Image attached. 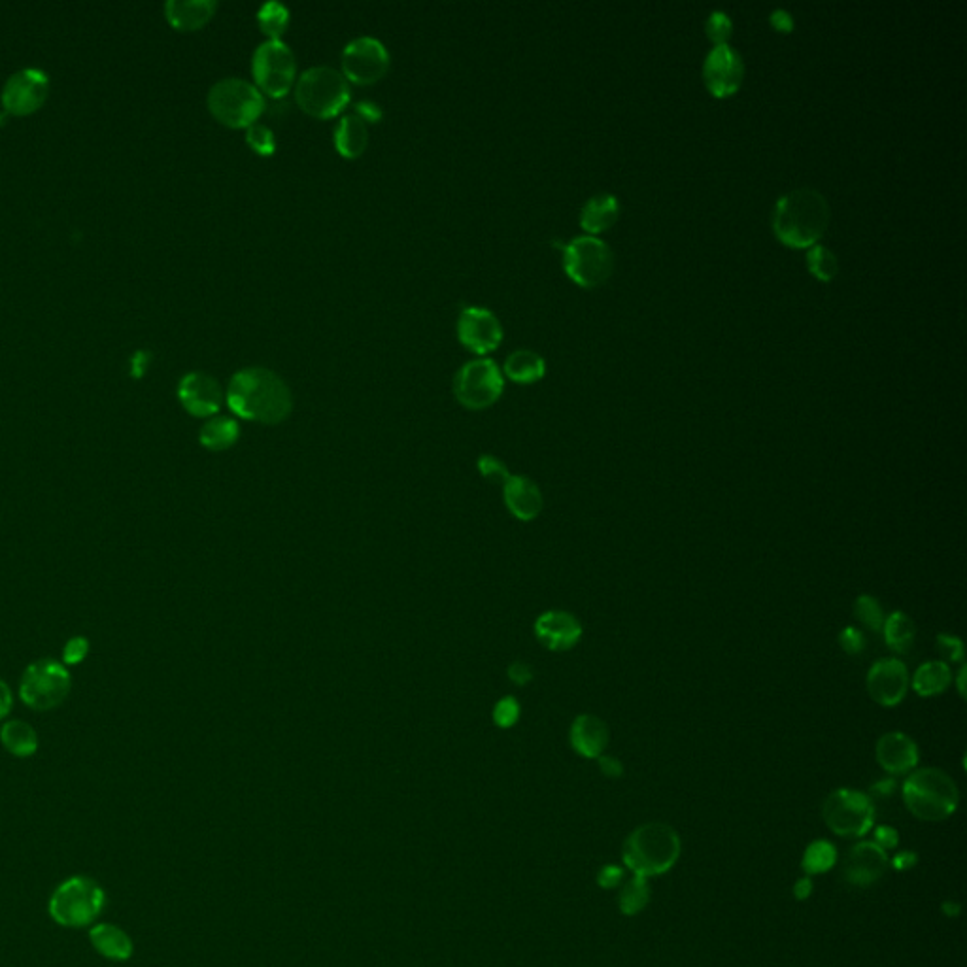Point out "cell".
<instances>
[{"label":"cell","mask_w":967,"mask_h":967,"mask_svg":"<svg viewBox=\"0 0 967 967\" xmlns=\"http://www.w3.org/2000/svg\"><path fill=\"white\" fill-rule=\"evenodd\" d=\"M89 941L104 958L114 962H125L133 956V941L114 924H97L89 932Z\"/></svg>","instance_id":"27"},{"label":"cell","mask_w":967,"mask_h":967,"mask_svg":"<svg viewBox=\"0 0 967 967\" xmlns=\"http://www.w3.org/2000/svg\"><path fill=\"white\" fill-rule=\"evenodd\" d=\"M12 705H14V699H12V692L8 688V684L4 680L0 679V720L6 718L10 711H12Z\"/></svg>","instance_id":"51"},{"label":"cell","mask_w":967,"mask_h":967,"mask_svg":"<svg viewBox=\"0 0 967 967\" xmlns=\"http://www.w3.org/2000/svg\"><path fill=\"white\" fill-rule=\"evenodd\" d=\"M295 102L314 118H335L350 102V82L337 68H306L295 82Z\"/></svg>","instance_id":"5"},{"label":"cell","mask_w":967,"mask_h":967,"mask_svg":"<svg viewBox=\"0 0 967 967\" xmlns=\"http://www.w3.org/2000/svg\"><path fill=\"white\" fill-rule=\"evenodd\" d=\"M852 611H854V618L858 620V624L866 626L871 631H883L886 616H884L883 605L877 597L869 594L858 595Z\"/></svg>","instance_id":"37"},{"label":"cell","mask_w":967,"mask_h":967,"mask_svg":"<svg viewBox=\"0 0 967 967\" xmlns=\"http://www.w3.org/2000/svg\"><path fill=\"white\" fill-rule=\"evenodd\" d=\"M246 144L259 155H272L276 152V136L265 123H254L246 129Z\"/></svg>","instance_id":"39"},{"label":"cell","mask_w":967,"mask_h":967,"mask_svg":"<svg viewBox=\"0 0 967 967\" xmlns=\"http://www.w3.org/2000/svg\"><path fill=\"white\" fill-rule=\"evenodd\" d=\"M898 843H900V835L894 828L881 826V828L875 830V845H879L881 849H894V847H898Z\"/></svg>","instance_id":"48"},{"label":"cell","mask_w":967,"mask_h":967,"mask_svg":"<svg viewBox=\"0 0 967 967\" xmlns=\"http://www.w3.org/2000/svg\"><path fill=\"white\" fill-rule=\"evenodd\" d=\"M822 815L828 828L843 837H862L875 822V805L860 790L839 788L824 801Z\"/></svg>","instance_id":"12"},{"label":"cell","mask_w":967,"mask_h":967,"mask_svg":"<svg viewBox=\"0 0 967 967\" xmlns=\"http://www.w3.org/2000/svg\"><path fill=\"white\" fill-rule=\"evenodd\" d=\"M216 8L214 0H167L165 17L178 31H197L212 19Z\"/></svg>","instance_id":"24"},{"label":"cell","mask_w":967,"mask_h":967,"mask_svg":"<svg viewBox=\"0 0 967 967\" xmlns=\"http://www.w3.org/2000/svg\"><path fill=\"white\" fill-rule=\"evenodd\" d=\"M769 23H771V27H773L777 33L782 34H790L792 31H794V27H796L794 16H792L788 10H784V8H777V10H773V12H771V16H769Z\"/></svg>","instance_id":"45"},{"label":"cell","mask_w":967,"mask_h":967,"mask_svg":"<svg viewBox=\"0 0 967 967\" xmlns=\"http://www.w3.org/2000/svg\"><path fill=\"white\" fill-rule=\"evenodd\" d=\"M903 801L913 815L926 822H939L954 815L960 803L956 782L937 767L911 771L903 782Z\"/></svg>","instance_id":"3"},{"label":"cell","mask_w":967,"mask_h":967,"mask_svg":"<svg viewBox=\"0 0 967 967\" xmlns=\"http://www.w3.org/2000/svg\"><path fill=\"white\" fill-rule=\"evenodd\" d=\"M952 682V671L949 663L934 660L922 663L911 677V688L920 697H934L949 690Z\"/></svg>","instance_id":"29"},{"label":"cell","mask_w":967,"mask_h":967,"mask_svg":"<svg viewBox=\"0 0 967 967\" xmlns=\"http://www.w3.org/2000/svg\"><path fill=\"white\" fill-rule=\"evenodd\" d=\"M257 25L263 34L269 36V40H282V34L286 33L289 25V10L282 2H265L259 12H257Z\"/></svg>","instance_id":"33"},{"label":"cell","mask_w":967,"mask_h":967,"mask_svg":"<svg viewBox=\"0 0 967 967\" xmlns=\"http://www.w3.org/2000/svg\"><path fill=\"white\" fill-rule=\"evenodd\" d=\"M535 677L533 673V667L527 665L526 662H514L510 663L509 667V679L518 684V686H526L527 682H531Z\"/></svg>","instance_id":"47"},{"label":"cell","mask_w":967,"mask_h":967,"mask_svg":"<svg viewBox=\"0 0 967 967\" xmlns=\"http://www.w3.org/2000/svg\"><path fill=\"white\" fill-rule=\"evenodd\" d=\"M503 499L512 516L522 522H533L543 512V492L527 476L510 475L503 484Z\"/></svg>","instance_id":"22"},{"label":"cell","mask_w":967,"mask_h":967,"mask_svg":"<svg viewBox=\"0 0 967 967\" xmlns=\"http://www.w3.org/2000/svg\"><path fill=\"white\" fill-rule=\"evenodd\" d=\"M830 220V204L813 187H799L782 195L773 208L775 237L794 250L816 246L826 235Z\"/></svg>","instance_id":"2"},{"label":"cell","mask_w":967,"mask_h":967,"mask_svg":"<svg viewBox=\"0 0 967 967\" xmlns=\"http://www.w3.org/2000/svg\"><path fill=\"white\" fill-rule=\"evenodd\" d=\"M240 437V427L237 420L229 416H212L206 424L201 427L199 441L204 448L220 452L231 448Z\"/></svg>","instance_id":"31"},{"label":"cell","mask_w":967,"mask_h":967,"mask_svg":"<svg viewBox=\"0 0 967 967\" xmlns=\"http://www.w3.org/2000/svg\"><path fill=\"white\" fill-rule=\"evenodd\" d=\"M342 74L348 82L371 85L382 80L390 68V51L374 36H357L350 40L340 55Z\"/></svg>","instance_id":"13"},{"label":"cell","mask_w":967,"mask_h":967,"mask_svg":"<svg viewBox=\"0 0 967 967\" xmlns=\"http://www.w3.org/2000/svg\"><path fill=\"white\" fill-rule=\"evenodd\" d=\"M255 87L272 99L286 97L295 85L297 61L284 40H265L252 57Z\"/></svg>","instance_id":"9"},{"label":"cell","mask_w":967,"mask_h":967,"mask_svg":"<svg viewBox=\"0 0 967 967\" xmlns=\"http://www.w3.org/2000/svg\"><path fill=\"white\" fill-rule=\"evenodd\" d=\"M106 894L87 877H72L55 888L50 900V915L67 928H84L102 913Z\"/></svg>","instance_id":"7"},{"label":"cell","mask_w":967,"mask_h":967,"mask_svg":"<svg viewBox=\"0 0 967 967\" xmlns=\"http://www.w3.org/2000/svg\"><path fill=\"white\" fill-rule=\"evenodd\" d=\"M837 643L841 646V650L849 656H858L860 652L866 650V635L862 629L854 628V626H849V628L841 629L839 637H837Z\"/></svg>","instance_id":"42"},{"label":"cell","mask_w":967,"mask_h":967,"mask_svg":"<svg viewBox=\"0 0 967 967\" xmlns=\"http://www.w3.org/2000/svg\"><path fill=\"white\" fill-rule=\"evenodd\" d=\"M561 250L563 271L580 288H599L614 272V252L601 238L582 235L561 246Z\"/></svg>","instance_id":"8"},{"label":"cell","mask_w":967,"mask_h":967,"mask_svg":"<svg viewBox=\"0 0 967 967\" xmlns=\"http://www.w3.org/2000/svg\"><path fill=\"white\" fill-rule=\"evenodd\" d=\"M917 864V856L913 852H901L900 856L894 858V867L898 869H909Z\"/></svg>","instance_id":"54"},{"label":"cell","mask_w":967,"mask_h":967,"mask_svg":"<svg viewBox=\"0 0 967 967\" xmlns=\"http://www.w3.org/2000/svg\"><path fill=\"white\" fill-rule=\"evenodd\" d=\"M354 114H357L365 123H374V121L382 118V110L378 108V104L371 101L357 102Z\"/></svg>","instance_id":"49"},{"label":"cell","mask_w":967,"mask_h":967,"mask_svg":"<svg viewBox=\"0 0 967 967\" xmlns=\"http://www.w3.org/2000/svg\"><path fill=\"white\" fill-rule=\"evenodd\" d=\"M705 33L714 46H728L733 36L731 17L720 10L711 12V16L707 17V23H705Z\"/></svg>","instance_id":"38"},{"label":"cell","mask_w":967,"mask_h":967,"mask_svg":"<svg viewBox=\"0 0 967 967\" xmlns=\"http://www.w3.org/2000/svg\"><path fill=\"white\" fill-rule=\"evenodd\" d=\"M148 361H150V354H148V352H144V350L136 352L135 356H133V374H135L136 378L146 373V369H148Z\"/></svg>","instance_id":"52"},{"label":"cell","mask_w":967,"mask_h":967,"mask_svg":"<svg viewBox=\"0 0 967 967\" xmlns=\"http://www.w3.org/2000/svg\"><path fill=\"white\" fill-rule=\"evenodd\" d=\"M503 374L516 384H535L543 380L546 374V361L541 354L527 348H520L510 352L505 359Z\"/></svg>","instance_id":"28"},{"label":"cell","mask_w":967,"mask_h":967,"mask_svg":"<svg viewBox=\"0 0 967 967\" xmlns=\"http://www.w3.org/2000/svg\"><path fill=\"white\" fill-rule=\"evenodd\" d=\"M650 901V886L645 877H633L618 896V905L624 915H637Z\"/></svg>","instance_id":"35"},{"label":"cell","mask_w":967,"mask_h":967,"mask_svg":"<svg viewBox=\"0 0 967 967\" xmlns=\"http://www.w3.org/2000/svg\"><path fill=\"white\" fill-rule=\"evenodd\" d=\"M178 399L189 414L197 418H212L223 403L220 382L212 374L191 371L178 384Z\"/></svg>","instance_id":"18"},{"label":"cell","mask_w":967,"mask_h":967,"mask_svg":"<svg viewBox=\"0 0 967 967\" xmlns=\"http://www.w3.org/2000/svg\"><path fill=\"white\" fill-rule=\"evenodd\" d=\"M48 93L50 76L46 70L36 67L19 68L4 82L0 102L4 112L14 116H27L46 102Z\"/></svg>","instance_id":"14"},{"label":"cell","mask_w":967,"mask_h":967,"mask_svg":"<svg viewBox=\"0 0 967 967\" xmlns=\"http://www.w3.org/2000/svg\"><path fill=\"white\" fill-rule=\"evenodd\" d=\"M89 654V641L85 637H72L63 650V662L67 665H78Z\"/></svg>","instance_id":"44"},{"label":"cell","mask_w":967,"mask_h":967,"mask_svg":"<svg viewBox=\"0 0 967 967\" xmlns=\"http://www.w3.org/2000/svg\"><path fill=\"white\" fill-rule=\"evenodd\" d=\"M520 713L522 711H520V705H518V699L516 697H503V699L497 701V705L493 709V720L501 728H512L518 722Z\"/></svg>","instance_id":"41"},{"label":"cell","mask_w":967,"mask_h":967,"mask_svg":"<svg viewBox=\"0 0 967 967\" xmlns=\"http://www.w3.org/2000/svg\"><path fill=\"white\" fill-rule=\"evenodd\" d=\"M837 852L833 849L832 843L820 839L809 845L803 856V869L807 875H820L826 873L830 867L835 866Z\"/></svg>","instance_id":"36"},{"label":"cell","mask_w":967,"mask_h":967,"mask_svg":"<svg viewBox=\"0 0 967 967\" xmlns=\"http://www.w3.org/2000/svg\"><path fill=\"white\" fill-rule=\"evenodd\" d=\"M505 388V376L488 357L467 361L454 376V395L469 410H484L497 403Z\"/></svg>","instance_id":"11"},{"label":"cell","mask_w":967,"mask_h":967,"mask_svg":"<svg viewBox=\"0 0 967 967\" xmlns=\"http://www.w3.org/2000/svg\"><path fill=\"white\" fill-rule=\"evenodd\" d=\"M0 741L4 748L17 758L33 756L38 748V737L31 724L23 720H10L0 730Z\"/></svg>","instance_id":"32"},{"label":"cell","mask_w":967,"mask_h":967,"mask_svg":"<svg viewBox=\"0 0 967 967\" xmlns=\"http://www.w3.org/2000/svg\"><path fill=\"white\" fill-rule=\"evenodd\" d=\"M875 758L890 775H909L918 765L917 743L903 731L883 733L875 745Z\"/></svg>","instance_id":"20"},{"label":"cell","mask_w":967,"mask_h":967,"mask_svg":"<svg viewBox=\"0 0 967 967\" xmlns=\"http://www.w3.org/2000/svg\"><path fill=\"white\" fill-rule=\"evenodd\" d=\"M888 869L886 850L875 843H860L850 849L845 862V879L854 886H871L881 881Z\"/></svg>","instance_id":"21"},{"label":"cell","mask_w":967,"mask_h":967,"mask_svg":"<svg viewBox=\"0 0 967 967\" xmlns=\"http://www.w3.org/2000/svg\"><path fill=\"white\" fill-rule=\"evenodd\" d=\"M569 739H571V747L575 748V752H578L582 758L597 760L609 747L611 731L607 722L601 720L599 716L580 714L571 724Z\"/></svg>","instance_id":"23"},{"label":"cell","mask_w":967,"mask_h":967,"mask_svg":"<svg viewBox=\"0 0 967 967\" xmlns=\"http://www.w3.org/2000/svg\"><path fill=\"white\" fill-rule=\"evenodd\" d=\"M622 856L637 877L662 875L679 860V835L663 822H650L629 835Z\"/></svg>","instance_id":"4"},{"label":"cell","mask_w":967,"mask_h":967,"mask_svg":"<svg viewBox=\"0 0 967 967\" xmlns=\"http://www.w3.org/2000/svg\"><path fill=\"white\" fill-rule=\"evenodd\" d=\"M582 624L575 614L567 611H546L535 622V637L552 652H565L582 639Z\"/></svg>","instance_id":"19"},{"label":"cell","mask_w":967,"mask_h":967,"mask_svg":"<svg viewBox=\"0 0 967 967\" xmlns=\"http://www.w3.org/2000/svg\"><path fill=\"white\" fill-rule=\"evenodd\" d=\"M935 648L945 663H964V643L960 637L951 633H939L935 637Z\"/></svg>","instance_id":"40"},{"label":"cell","mask_w":967,"mask_h":967,"mask_svg":"<svg viewBox=\"0 0 967 967\" xmlns=\"http://www.w3.org/2000/svg\"><path fill=\"white\" fill-rule=\"evenodd\" d=\"M884 641L896 654H909L917 641V626L913 618L903 611L886 616L883 626Z\"/></svg>","instance_id":"30"},{"label":"cell","mask_w":967,"mask_h":967,"mask_svg":"<svg viewBox=\"0 0 967 967\" xmlns=\"http://www.w3.org/2000/svg\"><path fill=\"white\" fill-rule=\"evenodd\" d=\"M622 879H624V869H620V867H605V869L599 873V884H601L603 888H616L618 884L622 883Z\"/></svg>","instance_id":"50"},{"label":"cell","mask_w":967,"mask_h":967,"mask_svg":"<svg viewBox=\"0 0 967 967\" xmlns=\"http://www.w3.org/2000/svg\"><path fill=\"white\" fill-rule=\"evenodd\" d=\"M458 339L475 354H490L503 340V325L490 308L465 306L458 318Z\"/></svg>","instance_id":"17"},{"label":"cell","mask_w":967,"mask_h":967,"mask_svg":"<svg viewBox=\"0 0 967 967\" xmlns=\"http://www.w3.org/2000/svg\"><path fill=\"white\" fill-rule=\"evenodd\" d=\"M807 269L820 282H832L839 274V259L830 248L816 244L807 252Z\"/></svg>","instance_id":"34"},{"label":"cell","mask_w":967,"mask_h":967,"mask_svg":"<svg viewBox=\"0 0 967 967\" xmlns=\"http://www.w3.org/2000/svg\"><path fill=\"white\" fill-rule=\"evenodd\" d=\"M597 764H599L601 773L605 777H609V779H620L624 775V764L618 758H614V756L603 754V756L597 758Z\"/></svg>","instance_id":"46"},{"label":"cell","mask_w":967,"mask_h":967,"mask_svg":"<svg viewBox=\"0 0 967 967\" xmlns=\"http://www.w3.org/2000/svg\"><path fill=\"white\" fill-rule=\"evenodd\" d=\"M866 688L877 705L886 709L898 707L911 688L909 669L900 658L879 660L867 671Z\"/></svg>","instance_id":"16"},{"label":"cell","mask_w":967,"mask_h":967,"mask_svg":"<svg viewBox=\"0 0 967 967\" xmlns=\"http://www.w3.org/2000/svg\"><path fill=\"white\" fill-rule=\"evenodd\" d=\"M70 686L72 679L65 665L44 658L25 669L19 684V696L34 711H50L67 699Z\"/></svg>","instance_id":"10"},{"label":"cell","mask_w":967,"mask_h":967,"mask_svg":"<svg viewBox=\"0 0 967 967\" xmlns=\"http://www.w3.org/2000/svg\"><path fill=\"white\" fill-rule=\"evenodd\" d=\"M703 80L716 99L735 95L745 80L743 55L733 46H714L703 63Z\"/></svg>","instance_id":"15"},{"label":"cell","mask_w":967,"mask_h":967,"mask_svg":"<svg viewBox=\"0 0 967 967\" xmlns=\"http://www.w3.org/2000/svg\"><path fill=\"white\" fill-rule=\"evenodd\" d=\"M794 892H796V898L798 900H807L811 896V892H813V881L809 877L799 879L796 886H794Z\"/></svg>","instance_id":"53"},{"label":"cell","mask_w":967,"mask_h":967,"mask_svg":"<svg viewBox=\"0 0 967 967\" xmlns=\"http://www.w3.org/2000/svg\"><path fill=\"white\" fill-rule=\"evenodd\" d=\"M620 201L612 193H599L588 199L580 210V227L588 235H599L609 231L620 218Z\"/></svg>","instance_id":"25"},{"label":"cell","mask_w":967,"mask_h":967,"mask_svg":"<svg viewBox=\"0 0 967 967\" xmlns=\"http://www.w3.org/2000/svg\"><path fill=\"white\" fill-rule=\"evenodd\" d=\"M208 110L223 125L248 129L265 112V97L255 84L244 78H223L210 87Z\"/></svg>","instance_id":"6"},{"label":"cell","mask_w":967,"mask_h":967,"mask_svg":"<svg viewBox=\"0 0 967 967\" xmlns=\"http://www.w3.org/2000/svg\"><path fill=\"white\" fill-rule=\"evenodd\" d=\"M894 788H896V782L886 779V781L877 782L873 786V792H877V796H888L894 792Z\"/></svg>","instance_id":"55"},{"label":"cell","mask_w":967,"mask_h":967,"mask_svg":"<svg viewBox=\"0 0 967 967\" xmlns=\"http://www.w3.org/2000/svg\"><path fill=\"white\" fill-rule=\"evenodd\" d=\"M478 469H480L484 478H488L492 482L505 484L509 480V469L505 467V463L501 459H497L495 456H482L478 459Z\"/></svg>","instance_id":"43"},{"label":"cell","mask_w":967,"mask_h":967,"mask_svg":"<svg viewBox=\"0 0 967 967\" xmlns=\"http://www.w3.org/2000/svg\"><path fill=\"white\" fill-rule=\"evenodd\" d=\"M966 675L967 667L962 663V669L958 671V680H956V686H958V694L962 699H966Z\"/></svg>","instance_id":"56"},{"label":"cell","mask_w":967,"mask_h":967,"mask_svg":"<svg viewBox=\"0 0 967 967\" xmlns=\"http://www.w3.org/2000/svg\"><path fill=\"white\" fill-rule=\"evenodd\" d=\"M369 146V127L357 114H344L335 127V148L346 159H357Z\"/></svg>","instance_id":"26"},{"label":"cell","mask_w":967,"mask_h":967,"mask_svg":"<svg viewBox=\"0 0 967 967\" xmlns=\"http://www.w3.org/2000/svg\"><path fill=\"white\" fill-rule=\"evenodd\" d=\"M227 405L244 420L274 425L291 414L293 395L280 374L265 367H248L233 374Z\"/></svg>","instance_id":"1"}]
</instances>
